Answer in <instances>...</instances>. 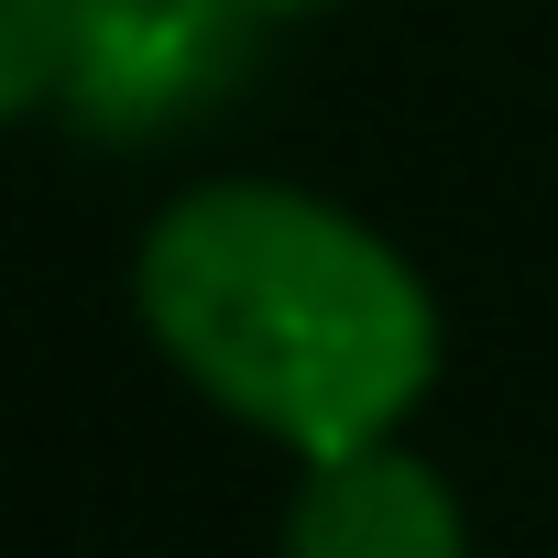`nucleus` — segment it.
<instances>
[{"instance_id": "obj_3", "label": "nucleus", "mask_w": 558, "mask_h": 558, "mask_svg": "<svg viewBox=\"0 0 558 558\" xmlns=\"http://www.w3.org/2000/svg\"><path fill=\"white\" fill-rule=\"evenodd\" d=\"M286 558H471V504L416 438L307 460L286 504Z\"/></svg>"}, {"instance_id": "obj_5", "label": "nucleus", "mask_w": 558, "mask_h": 558, "mask_svg": "<svg viewBox=\"0 0 558 558\" xmlns=\"http://www.w3.org/2000/svg\"><path fill=\"white\" fill-rule=\"evenodd\" d=\"M252 23H318V12H340V0H241Z\"/></svg>"}, {"instance_id": "obj_4", "label": "nucleus", "mask_w": 558, "mask_h": 558, "mask_svg": "<svg viewBox=\"0 0 558 558\" xmlns=\"http://www.w3.org/2000/svg\"><path fill=\"white\" fill-rule=\"evenodd\" d=\"M66 34L77 0H0V132L66 110Z\"/></svg>"}, {"instance_id": "obj_1", "label": "nucleus", "mask_w": 558, "mask_h": 558, "mask_svg": "<svg viewBox=\"0 0 558 558\" xmlns=\"http://www.w3.org/2000/svg\"><path fill=\"white\" fill-rule=\"evenodd\" d=\"M154 362L296 471L405 438L438 395L449 318L405 241L296 175H197L132 241Z\"/></svg>"}, {"instance_id": "obj_2", "label": "nucleus", "mask_w": 558, "mask_h": 558, "mask_svg": "<svg viewBox=\"0 0 558 558\" xmlns=\"http://www.w3.org/2000/svg\"><path fill=\"white\" fill-rule=\"evenodd\" d=\"M241 0H77L66 34V121L99 143H165L208 121L252 66Z\"/></svg>"}]
</instances>
